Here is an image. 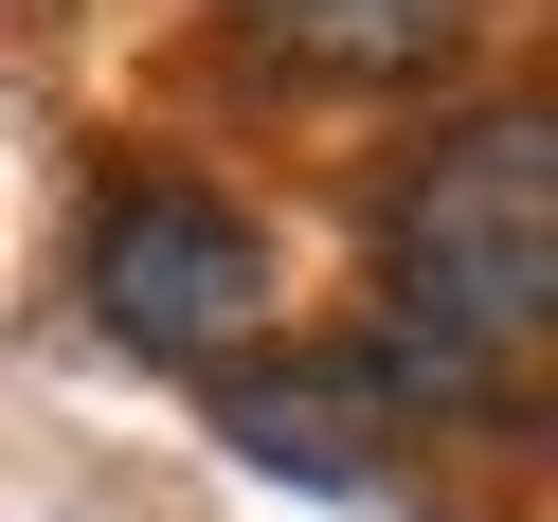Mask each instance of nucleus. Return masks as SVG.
I'll return each mask as SVG.
<instances>
[{"instance_id": "obj_1", "label": "nucleus", "mask_w": 558, "mask_h": 522, "mask_svg": "<svg viewBox=\"0 0 558 522\" xmlns=\"http://www.w3.org/2000/svg\"><path fill=\"white\" fill-rule=\"evenodd\" d=\"M378 342L433 414L558 397V109H469L378 217Z\"/></svg>"}, {"instance_id": "obj_4", "label": "nucleus", "mask_w": 558, "mask_h": 522, "mask_svg": "<svg viewBox=\"0 0 558 522\" xmlns=\"http://www.w3.org/2000/svg\"><path fill=\"white\" fill-rule=\"evenodd\" d=\"M234 19H253V54H289L325 90H414L469 37V0H234Z\"/></svg>"}, {"instance_id": "obj_3", "label": "nucleus", "mask_w": 558, "mask_h": 522, "mask_svg": "<svg viewBox=\"0 0 558 522\" xmlns=\"http://www.w3.org/2000/svg\"><path fill=\"white\" fill-rule=\"evenodd\" d=\"M397 414H414V361L397 342H306V361H234L217 378V433L289 486H397Z\"/></svg>"}, {"instance_id": "obj_2", "label": "nucleus", "mask_w": 558, "mask_h": 522, "mask_svg": "<svg viewBox=\"0 0 558 522\" xmlns=\"http://www.w3.org/2000/svg\"><path fill=\"white\" fill-rule=\"evenodd\" d=\"M90 325L126 361H253L270 325V234L234 217L217 181H109L90 198Z\"/></svg>"}]
</instances>
